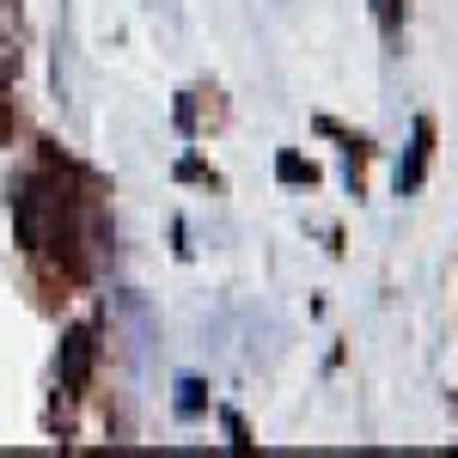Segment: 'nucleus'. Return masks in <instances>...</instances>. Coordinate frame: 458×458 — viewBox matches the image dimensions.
<instances>
[{
    "instance_id": "obj_1",
    "label": "nucleus",
    "mask_w": 458,
    "mask_h": 458,
    "mask_svg": "<svg viewBox=\"0 0 458 458\" xmlns=\"http://www.w3.org/2000/svg\"><path fill=\"white\" fill-rule=\"evenodd\" d=\"M13 226H19V239L31 257H49L68 282H86L92 276V233H98V220H92V196H80L68 190V177L55 172V165H43L31 172L19 190H13Z\"/></svg>"
},
{
    "instance_id": "obj_2",
    "label": "nucleus",
    "mask_w": 458,
    "mask_h": 458,
    "mask_svg": "<svg viewBox=\"0 0 458 458\" xmlns=\"http://www.w3.org/2000/svg\"><path fill=\"white\" fill-rule=\"evenodd\" d=\"M92 360H98V336H92V324H73L68 336H62V354H55V379L62 391H80L92 386Z\"/></svg>"
},
{
    "instance_id": "obj_3",
    "label": "nucleus",
    "mask_w": 458,
    "mask_h": 458,
    "mask_svg": "<svg viewBox=\"0 0 458 458\" xmlns=\"http://www.w3.org/2000/svg\"><path fill=\"white\" fill-rule=\"evenodd\" d=\"M428 153H434V123H416V141H410V159L397 165V196H410L416 183H422V172H428Z\"/></svg>"
},
{
    "instance_id": "obj_4",
    "label": "nucleus",
    "mask_w": 458,
    "mask_h": 458,
    "mask_svg": "<svg viewBox=\"0 0 458 458\" xmlns=\"http://www.w3.org/2000/svg\"><path fill=\"white\" fill-rule=\"evenodd\" d=\"M373 19H379L386 37H397V25H403V0H373Z\"/></svg>"
},
{
    "instance_id": "obj_5",
    "label": "nucleus",
    "mask_w": 458,
    "mask_h": 458,
    "mask_svg": "<svg viewBox=\"0 0 458 458\" xmlns=\"http://www.w3.org/2000/svg\"><path fill=\"white\" fill-rule=\"evenodd\" d=\"M183 397H177V416H202V386H196V379H183Z\"/></svg>"
},
{
    "instance_id": "obj_6",
    "label": "nucleus",
    "mask_w": 458,
    "mask_h": 458,
    "mask_svg": "<svg viewBox=\"0 0 458 458\" xmlns=\"http://www.w3.org/2000/svg\"><path fill=\"white\" fill-rule=\"evenodd\" d=\"M13 129H19V110L6 98V80H0V141H13Z\"/></svg>"
}]
</instances>
